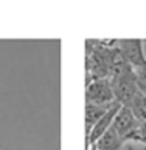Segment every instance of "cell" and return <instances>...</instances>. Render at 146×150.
<instances>
[{"mask_svg": "<svg viewBox=\"0 0 146 150\" xmlns=\"http://www.w3.org/2000/svg\"><path fill=\"white\" fill-rule=\"evenodd\" d=\"M110 84H112V90H114V94H115V101L120 105H125V107H127L132 102V99L140 91L137 76L134 73L132 67L127 64L114 70L112 77H110Z\"/></svg>", "mask_w": 146, "mask_h": 150, "instance_id": "cell-1", "label": "cell"}, {"mask_svg": "<svg viewBox=\"0 0 146 150\" xmlns=\"http://www.w3.org/2000/svg\"><path fill=\"white\" fill-rule=\"evenodd\" d=\"M117 102L115 94L112 90L110 79L103 77V79H90L86 87V104H95V105H110Z\"/></svg>", "mask_w": 146, "mask_h": 150, "instance_id": "cell-2", "label": "cell"}, {"mask_svg": "<svg viewBox=\"0 0 146 150\" xmlns=\"http://www.w3.org/2000/svg\"><path fill=\"white\" fill-rule=\"evenodd\" d=\"M110 129L114 130L117 135L123 139H140V127H138V122L137 119L134 118L132 112L129 110V107H125V105H121L120 110L117 112L115 115V119L112 122Z\"/></svg>", "mask_w": 146, "mask_h": 150, "instance_id": "cell-3", "label": "cell"}, {"mask_svg": "<svg viewBox=\"0 0 146 150\" xmlns=\"http://www.w3.org/2000/svg\"><path fill=\"white\" fill-rule=\"evenodd\" d=\"M117 48L121 53L123 59L132 67V70L146 64V56L143 51L142 39H123L117 42Z\"/></svg>", "mask_w": 146, "mask_h": 150, "instance_id": "cell-4", "label": "cell"}, {"mask_svg": "<svg viewBox=\"0 0 146 150\" xmlns=\"http://www.w3.org/2000/svg\"><path fill=\"white\" fill-rule=\"evenodd\" d=\"M120 107H121V105H120L118 102H115V104L107 110V112L101 116V119L93 125V129L90 130V133L86 136V150H89L92 146H95V144L101 139V136H103L104 133L110 129V125H112V122H114L115 115H117V112L120 110Z\"/></svg>", "mask_w": 146, "mask_h": 150, "instance_id": "cell-5", "label": "cell"}, {"mask_svg": "<svg viewBox=\"0 0 146 150\" xmlns=\"http://www.w3.org/2000/svg\"><path fill=\"white\" fill-rule=\"evenodd\" d=\"M115 104V102H114ZM114 104L110 105H95V104H86V136L90 133V130L93 129V125L101 119L107 110L112 107Z\"/></svg>", "mask_w": 146, "mask_h": 150, "instance_id": "cell-6", "label": "cell"}, {"mask_svg": "<svg viewBox=\"0 0 146 150\" xmlns=\"http://www.w3.org/2000/svg\"><path fill=\"white\" fill-rule=\"evenodd\" d=\"M132 112L134 118L137 119L138 124H146V96L138 91V94L132 99V102L127 105Z\"/></svg>", "mask_w": 146, "mask_h": 150, "instance_id": "cell-7", "label": "cell"}, {"mask_svg": "<svg viewBox=\"0 0 146 150\" xmlns=\"http://www.w3.org/2000/svg\"><path fill=\"white\" fill-rule=\"evenodd\" d=\"M89 150H98V149H97V147H95V146H92V147H90V149H89Z\"/></svg>", "mask_w": 146, "mask_h": 150, "instance_id": "cell-8", "label": "cell"}]
</instances>
